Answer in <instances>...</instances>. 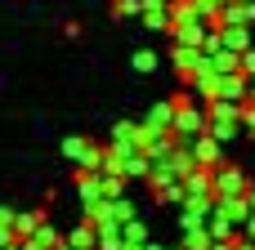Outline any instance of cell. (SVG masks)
I'll list each match as a JSON object with an SVG mask.
<instances>
[{
  "mask_svg": "<svg viewBox=\"0 0 255 250\" xmlns=\"http://www.w3.org/2000/svg\"><path fill=\"white\" fill-rule=\"evenodd\" d=\"M215 45H220V49H233V54H242V49H251V31H247V27H233V22H224V27H215Z\"/></svg>",
  "mask_w": 255,
  "mask_h": 250,
  "instance_id": "obj_1",
  "label": "cell"
},
{
  "mask_svg": "<svg viewBox=\"0 0 255 250\" xmlns=\"http://www.w3.org/2000/svg\"><path fill=\"white\" fill-rule=\"evenodd\" d=\"M215 98H224V103H247V76H242V72H229V76H220V85H215Z\"/></svg>",
  "mask_w": 255,
  "mask_h": 250,
  "instance_id": "obj_2",
  "label": "cell"
},
{
  "mask_svg": "<svg viewBox=\"0 0 255 250\" xmlns=\"http://www.w3.org/2000/svg\"><path fill=\"white\" fill-rule=\"evenodd\" d=\"M139 18H143V27H148V31H166V27H170V4H157V9H139Z\"/></svg>",
  "mask_w": 255,
  "mask_h": 250,
  "instance_id": "obj_3",
  "label": "cell"
},
{
  "mask_svg": "<svg viewBox=\"0 0 255 250\" xmlns=\"http://www.w3.org/2000/svg\"><path fill=\"white\" fill-rule=\"evenodd\" d=\"M130 63H134V72H157V54L152 49H134Z\"/></svg>",
  "mask_w": 255,
  "mask_h": 250,
  "instance_id": "obj_4",
  "label": "cell"
},
{
  "mask_svg": "<svg viewBox=\"0 0 255 250\" xmlns=\"http://www.w3.org/2000/svg\"><path fill=\"white\" fill-rule=\"evenodd\" d=\"M238 188H242V174H238V170H220V192L229 197V192H238Z\"/></svg>",
  "mask_w": 255,
  "mask_h": 250,
  "instance_id": "obj_5",
  "label": "cell"
},
{
  "mask_svg": "<svg viewBox=\"0 0 255 250\" xmlns=\"http://www.w3.org/2000/svg\"><path fill=\"white\" fill-rule=\"evenodd\" d=\"M139 13V0H117L112 4V18H134Z\"/></svg>",
  "mask_w": 255,
  "mask_h": 250,
  "instance_id": "obj_6",
  "label": "cell"
},
{
  "mask_svg": "<svg viewBox=\"0 0 255 250\" xmlns=\"http://www.w3.org/2000/svg\"><path fill=\"white\" fill-rule=\"evenodd\" d=\"M247 98L255 103V76H247Z\"/></svg>",
  "mask_w": 255,
  "mask_h": 250,
  "instance_id": "obj_7",
  "label": "cell"
}]
</instances>
